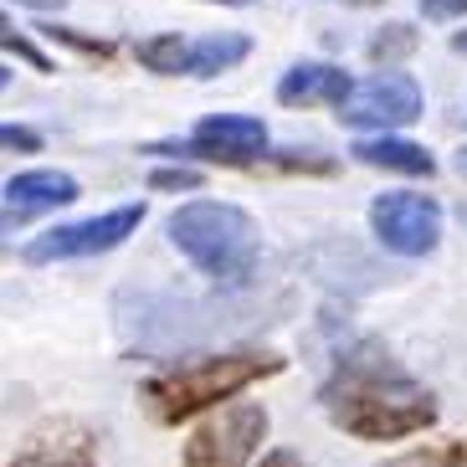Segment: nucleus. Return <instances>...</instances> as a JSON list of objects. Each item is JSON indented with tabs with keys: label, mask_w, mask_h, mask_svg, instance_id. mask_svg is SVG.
<instances>
[{
	"label": "nucleus",
	"mask_w": 467,
	"mask_h": 467,
	"mask_svg": "<svg viewBox=\"0 0 467 467\" xmlns=\"http://www.w3.org/2000/svg\"><path fill=\"white\" fill-rule=\"evenodd\" d=\"M359 5H375V0H359Z\"/></svg>",
	"instance_id": "nucleus-26"
},
{
	"label": "nucleus",
	"mask_w": 467,
	"mask_h": 467,
	"mask_svg": "<svg viewBox=\"0 0 467 467\" xmlns=\"http://www.w3.org/2000/svg\"><path fill=\"white\" fill-rule=\"evenodd\" d=\"M457 170H462V175H467V144H462V150H457Z\"/></svg>",
	"instance_id": "nucleus-23"
},
{
	"label": "nucleus",
	"mask_w": 467,
	"mask_h": 467,
	"mask_svg": "<svg viewBox=\"0 0 467 467\" xmlns=\"http://www.w3.org/2000/svg\"><path fill=\"white\" fill-rule=\"evenodd\" d=\"M5 83H11V72H5V67H0V93H5Z\"/></svg>",
	"instance_id": "nucleus-24"
},
{
	"label": "nucleus",
	"mask_w": 467,
	"mask_h": 467,
	"mask_svg": "<svg viewBox=\"0 0 467 467\" xmlns=\"http://www.w3.org/2000/svg\"><path fill=\"white\" fill-rule=\"evenodd\" d=\"M0 226H5V221H0Z\"/></svg>",
	"instance_id": "nucleus-27"
},
{
	"label": "nucleus",
	"mask_w": 467,
	"mask_h": 467,
	"mask_svg": "<svg viewBox=\"0 0 467 467\" xmlns=\"http://www.w3.org/2000/svg\"><path fill=\"white\" fill-rule=\"evenodd\" d=\"M150 185L154 191H195V185H201V175H195V170H154L150 175Z\"/></svg>",
	"instance_id": "nucleus-19"
},
{
	"label": "nucleus",
	"mask_w": 467,
	"mask_h": 467,
	"mask_svg": "<svg viewBox=\"0 0 467 467\" xmlns=\"http://www.w3.org/2000/svg\"><path fill=\"white\" fill-rule=\"evenodd\" d=\"M467 462V447L462 441H447V447H416V452L396 457V462L385 467H462Z\"/></svg>",
	"instance_id": "nucleus-16"
},
{
	"label": "nucleus",
	"mask_w": 467,
	"mask_h": 467,
	"mask_svg": "<svg viewBox=\"0 0 467 467\" xmlns=\"http://www.w3.org/2000/svg\"><path fill=\"white\" fill-rule=\"evenodd\" d=\"M267 437V411L257 400H236L185 441V467H247Z\"/></svg>",
	"instance_id": "nucleus-4"
},
{
	"label": "nucleus",
	"mask_w": 467,
	"mask_h": 467,
	"mask_svg": "<svg viewBox=\"0 0 467 467\" xmlns=\"http://www.w3.org/2000/svg\"><path fill=\"white\" fill-rule=\"evenodd\" d=\"M0 52L21 57V62H26L31 72H57V67H52V57H47L42 47L31 42V36H26V31H21V26H16V21H11V16H5V11H0Z\"/></svg>",
	"instance_id": "nucleus-15"
},
{
	"label": "nucleus",
	"mask_w": 467,
	"mask_h": 467,
	"mask_svg": "<svg viewBox=\"0 0 467 467\" xmlns=\"http://www.w3.org/2000/svg\"><path fill=\"white\" fill-rule=\"evenodd\" d=\"M452 52H457V57H467V31H457V36H452Z\"/></svg>",
	"instance_id": "nucleus-22"
},
{
	"label": "nucleus",
	"mask_w": 467,
	"mask_h": 467,
	"mask_svg": "<svg viewBox=\"0 0 467 467\" xmlns=\"http://www.w3.org/2000/svg\"><path fill=\"white\" fill-rule=\"evenodd\" d=\"M226 5H247V0H226Z\"/></svg>",
	"instance_id": "nucleus-25"
},
{
	"label": "nucleus",
	"mask_w": 467,
	"mask_h": 467,
	"mask_svg": "<svg viewBox=\"0 0 467 467\" xmlns=\"http://www.w3.org/2000/svg\"><path fill=\"white\" fill-rule=\"evenodd\" d=\"M416 119H421V88L406 72H375L370 83H355V93L344 98V109H339V124L380 129V134L406 129Z\"/></svg>",
	"instance_id": "nucleus-8"
},
{
	"label": "nucleus",
	"mask_w": 467,
	"mask_h": 467,
	"mask_svg": "<svg viewBox=\"0 0 467 467\" xmlns=\"http://www.w3.org/2000/svg\"><path fill=\"white\" fill-rule=\"evenodd\" d=\"M349 154H355L359 165H370V170H396V175H431V170H437V160H431L421 144H411V139H396V134L359 139Z\"/></svg>",
	"instance_id": "nucleus-11"
},
{
	"label": "nucleus",
	"mask_w": 467,
	"mask_h": 467,
	"mask_svg": "<svg viewBox=\"0 0 467 467\" xmlns=\"http://www.w3.org/2000/svg\"><path fill=\"white\" fill-rule=\"evenodd\" d=\"M283 365H288V359L273 355V349L191 355V359H180V365L154 370L150 380L139 385V400H144V411L160 426H180V421H191V416H201L206 406H216V400H232V396H242L247 385L277 375Z\"/></svg>",
	"instance_id": "nucleus-2"
},
{
	"label": "nucleus",
	"mask_w": 467,
	"mask_h": 467,
	"mask_svg": "<svg viewBox=\"0 0 467 467\" xmlns=\"http://www.w3.org/2000/svg\"><path fill=\"white\" fill-rule=\"evenodd\" d=\"M154 154H185V160H206V165H257L267 154V124L252 113H211L191 129L185 144H154Z\"/></svg>",
	"instance_id": "nucleus-5"
},
{
	"label": "nucleus",
	"mask_w": 467,
	"mask_h": 467,
	"mask_svg": "<svg viewBox=\"0 0 467 467\" xmlns=\"http://www.w3.org/2000/svg\"><path fill=\"white\" fill-rule=\"evenodd\" d=\"M324 411L339 431L359 441H400L437 421V400L400 365L380 339H359L334 359L329 380L318 390Z\"/></svg>",
	"instance_id": "nucleus-1"
},
{
	"label": "nucleus",
	"mask_w": 467,
	"mask_h": 467,
	"mask_svg": "<svg viewBox=\"0 0 467 467\" xmlns=\"http://www.w3.org/2000/svg\"><path fill=\"white\" fill-rule=\"evenodd\" d=\"M78 201V180L67 170H21L5 180V206L16 216H36V211H57Z\"/></svg>",
	"instance_id": "nucleus-10"
},
{
	"label": "nucleus",
	"mask_w": 467,
	"mask_h": 467,
	"mask_svg": "<svg viewBox=\"0 0 467 467\" xmlns=\"http://www.w3.org/2000/svg\"><path fill=\"white\" fill-rule=\"evenodd\" d=\"M0 150L5 154H36L42 150V134H36V129H21V124H0Z\"/></svg>",
	"instance_id": "nucleus-18"
},
{
	"label": "nucleus",
	"mask_w": 467,
	"mask_h": 467,
	"mask_svg": "<svg viewBox=\"0 0 467 467\" xmlns=\"http://www.w3.org/2000/svg\"><path fill=\"white\" fill-rule=\"evenodd\" d=\"M170 242L221 288H247L262 262V232L242 206L191 201L170 216Z\"/></svg>",
	"instance_id": "nucleus-3"
},
{
	"label": "nucleus",
	"mask_w": 467,
	"mask_h": 467,
	"mask_svg": "<svg viewBox=\"0 0 467 467\" xmlns=\"http://www.w3.org/2000/svg\"><path fill=\"white\" fill-rule=\"evenodd\" d=\"M462 467H467V462H462Z\"/></svg>",
	"instance_id": "nucleus-28"
},
{
	"label": "nucleus",
	"mask_w": 467,
	"mask_h": 467,
	"mask_svg": "<svg viewBox=\"0 0 467 467\" xmlns=\"http://www.w3.org/2000/svg\"><path fill=\"white\" fill-rule=\"evenodd\" d=\"M5 467H98V457L83 431H57V437H36L26 452Z\"/></svg>",
	"instance_id": "nucleus-12"
},
{
	"label": "nucleus",
	"mask_w": 467,
	"mask_h": 467,
	"mask_svg": "<svg viewBox=\"0 0 467 467\" xmlns=\"http://www.w3.org/2000/svg\"><path fill=\"white\" fill-rule=\"evenodd\" d=\"M185 52H191V42L180 31H160V36H144L139 42V62L150 72H160V78H180L185 72Z\"/></svg>",
	"instance_id": "nucleus-14"
},
{
	"label": "nucleus",
	"mask_w": 467,
	"mask_h": 467,
	"mask_svg": "<svg viewBox=\"0 0 467 467\" xmlns=\"http://www.w3.org/2000/svg\"><path fill=\"white\" fill-rule=\"evenodd\" d=\"M370 232L380 236V247L400 252V257H426L441 242V206L431 195H416V191L375 195Z\"/></svg>",
	"instance_id": "nucleus-6"
},
{
	"label": "nucleus",
	"mask_w": 467,
	"mask_h": 467,
	"mask_svg": "<svg viewBox=\"0 0 467 467\" xmlns=\"http://www.w3.org/2000/svg\"><path fill=\"white\" fill-rule=\"evenodd\" d=\"M247 52H252V42L242 36V31H211V36L191 42V52H185V72H191V78H216V72L236 67Z\"/></svg>",
	"instance_id": "nucleus-13"
},
{
	"label": "nucleus",
	"mask_w": 467,
	"mask_h": 467,
	"mask_svg": "<svg viewBox=\"0 0 467 467\" xmlns=\"http://www.w3.org/2000/svg\"><path fill=\"white\" fill-rule=\"evenodd\" d=\"M262 467H303V462L293 452H267V457H262Z\"/></svg>",
	"instance_id": "nucleus-21"
},
{
	"label": "nucleus",
	"mask_w": 467,
	"mask_h": 467,
	"mask_svg": "<svg viewBox=\"0 0 467 467\" xmlns=\"http://www.w3.org/2000/svg\"><path fill=\"white\" fill-rule=\"evenodd\" d=\"M355 93L349 72L334 67V62H298V67L283 72L277 83V98L288 109H314V103H329V109H344V98Z\"/></svg>",
	"instance_id": "nucleus-9"
},
{
	"label": "nucleus",
	"mask_w": 467,
	"mask_h": 467,
	"mask_svg": "<svg viewBox=\"0 0 467 467\" xmlns=\"http://www.w3.org/2000/svg\"><path fill=\"white\" fill-rule=\"evenodd\" d=\"M416 47V31L406 26V21H396V26H380L370 36V57L375 62H390V57H406Z\"/></svg>",
	"instance_id": "nucleus-17"
},
{
	"label": "nucleus",
	"mask_w": 467,
	"mask_h": 467,
	"mask_svg": "<svg viewBox=\"0 0 467 467\" xmlns=\"http://www.w3.org/2000/svg\"><path fill=\"white\" fill-rule=\"evenodd\" d=\"M421 16H431V21H452V16H467V0H421Z\"/></svg>",
	"instance_id": "nucleus-20"
},
{
	"label": "nucleus",
	"mask_w": 467,
	"mask_h": 467,
	"mask_svg": "<svg viewBox=\"0 0 467 467\" xmlns=\"http://www.w3.org/2000/svg\"><path fill=\"white\" fill-rule=\"evenodd\" d=\"M139 221H144V206H119V211H103V216L72 221V226H52L36 242H26V262H67V257L113 252L139 232Z\"/></svg>",
	"instance_id": "nucleus-7"
}]
</instances>
